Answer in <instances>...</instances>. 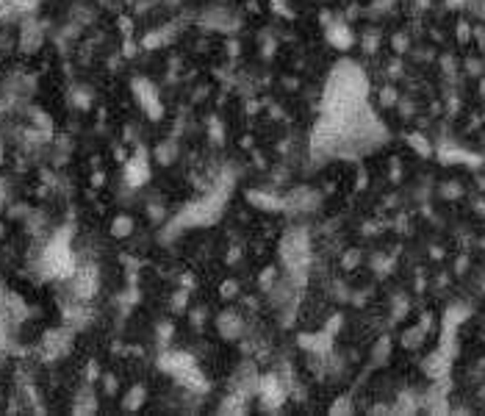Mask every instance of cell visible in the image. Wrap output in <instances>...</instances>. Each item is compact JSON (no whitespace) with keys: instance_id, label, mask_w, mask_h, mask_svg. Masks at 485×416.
<instances>
[{"instance_id":"6da1fadb","label":"cell","mask_w":485,"mask_h":416,"mask_svg":"<svg viewBox=\"0 0 485 416\" xmlns=\"http://www.w3.org/2000/svg\"><path fill=\"white\" fill-rule=\"evenodd\" d=\"M281 253H283V264H286L288 269L300 272V269H303V266L308 264V259H311L308 236H306V234H300V231H294V234L283 236Z\"/></svg>"},{"instance_id":"7a4b0ae2","label":"cell","mask_w":485,"mask_h":416,"mask_svg":"<svg viewBox=\"0 0 485 416\" xmlns=\"http://www.w3.org/2000/svg\"><path fill=\"white\" fill-rule=\"evenodd\" d=\"M449 355L444 353V350H435L433 355H427L424 358V375H430V378H435V380H441L444 375H447V369H449Z\"/></svg>"},{"instance_id":"3957f363","label":"cell","mask_w":485,"mask_h":416,"mask_svg":"<svg viewBox=\"0 0 485 416\" xmlns=\"http://www.w3.org/2000/svg\"><path fill=\"white\" fill-rule=\"evenodd\" d=\"M328 39H330L333 48H338V51H347V48L355 42V39H353V31H350L347 26H341V23H338V26H333L330 31H328Z\"/></svg>"},{"instance_id":"277c9868","label":"cell","mask_w":485,"mask_h":416,"mask_svg":"<svg viewBox=\"0 0 485 416\" xmlns=\"http://www.w3.org/2000/svg\"><path fill=\"white\" fill-rule=\"evenodd\" d=\"M130 234V219L128 217H117V222H114V228H111V236H117V239H122V236Z\"/></svg>"},{"instance_id":"5b68a950","label":"cell","mask_w":485,"mask_h":416,"mask_svg":"<svg viewBox=\"0 0 485 416\" xmlns=\"http://www.w3.org/2000/svg\"><path fill=\"white\" fill-rule=\"evenodd\" d=\"M410 145H413V147H416V150H419L422 156H430V142H427L424 136H419V133H413V136H410Z\"/></svg>"},{"instance_id":"8992f818","label":"cell","mask_w":485,"mask_h":416,"mask_svg":"<svg viewBox=\"0 0 485 416\" xmlns=\"http://www.w3.org/2000/svg\"><path fill=\"white\" fill-rule=\"evenodd\" d=\"M483 288H485V286H483Z\"/></svg>"}]
</instances>
